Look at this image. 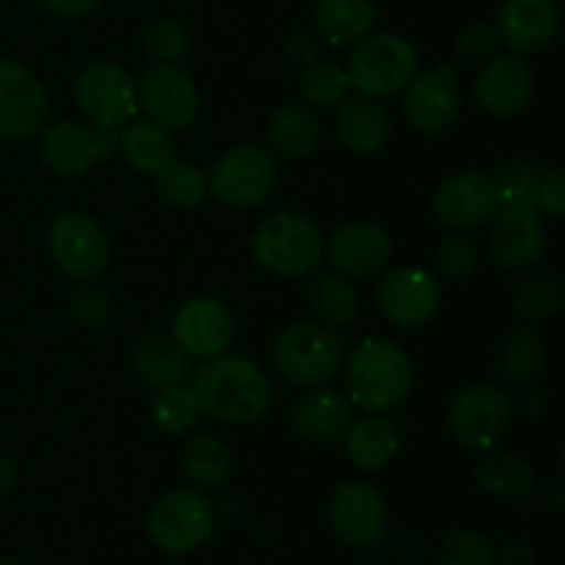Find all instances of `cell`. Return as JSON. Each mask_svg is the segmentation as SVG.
<instances>
[{
  "label": "cell",
  "mask_w": 565,
  "mask_h": 565,
  "mask_svg": "<svg viewBox=\"0 0 565 565\" xmlns=\"http://www.w3.org/2000/svg\"><path fill=\"white\" fill-rule=\"evenodd\" d=\"M191 390L202 414L237 428L259 423L274 397L268 375L259 364L226 351L204 359L202 367L193 373Z\"/></svg>",
  "instance_id": "obj_1"
},
{
  "label": "cell",
  "mask_w": 565,
  "mask_h": 565,
  "mask_svg": "<svg viewBox=\"0 0 565 565\" xmlns=\"http://www.w3.org/2000/svg\"><path fill=\"white\" fill-rule=\"evenodd\" d=\"M414 386V364L401 345L367 337L345 359V397L356 412L386 414L401 406Z\"/></svg>",
  "instance_id": "obj_2"
},
{
  "label": "cell",
  "mask_w": 565,
  "mask_h": 565,
  "mask_svg": "<svg viewBox=\"0 0 565 565\" xmlns=\"http://www.w3.org/2000/svg\"><path fill=\"white\" fill-rule=\"evenodd\" d=\"M252 254L268 274L281 279H307L323 259V237L307 215L281 210L254 230Z\"/></svg>",
  "instance_id": "obj_3"
},
{
  "label": "cell",
  "mask_w": 565,
  "mask_h": 565,
  "mask_svg": "<svg viewBox=\"0 0 565 565\" xmlns=\"http://www.w3.org/2000/svg\"><path fill=\"white\" fill-rule=\"evenodd\" d=\"M417 50L401 33H370L353 44L345 75L362 97L386 99L401 94L417 75Z\"/></svg>",
  "instance_id": "obj_4"
},
{
  "label": "cell",
  "mask_w": 565,
  "mask_h": 565,
  "mask_svg": "<svg viewBox=\"0 0 565 565\" xmlns=\"http://www.w3.org/2000/svg\"><path fill=\"white\" fill-rule=\"evenodd\" d=\"M270 356L276 370L290 384L323 386L340 373L345 351L337 329H329L318 320H298L279 331Z\"/></svg>",
  "instance_id": "obj_5"
},
{
  "label": "cell",
  "mask_w": 565,
  "mask_h": 565,
  "mask_svg": "<svg viewBox=\"0 0 565 565\" xmlns=\"http://www.w3.org/2000/svg\"><path fill=\"white\" fill-rule=\"evenodd\" d=\"M215 533V508L202 491L171 489L152 502L147 535L163 555L182 557L199 552Z\"/></svg>",
  "instance_id": "obj_6"
},
{
  "label": "cell",
  "mask_w": 565,
  "mask_h": 565,
  "mask_svg": "<svg viewBox=\"0 0 565 565\" xmlns=\"http://www.w3.org/2000/svg\"><path fill=\"white\" fill-rule=\"evenodd\" d=\"M511 417L508 392L491 381H478L452 397L447 430L461 450L486 452L505 436Z\"/></svg>",
  "instance_id": "obj_7"
},
{
  "label": "cell",
  "mask_w": 565,
  "mask_h": 565,
  "mask_svg": "<svg viewBox=\"0 0 565 565\" xmlns=\"http://www.w3.org/2000/svg\"><path fill=\"white\" fill-rule=\"evenodd\" d=\"M72 94L88 125L121 127L138 114V86L125 66L114 61H92L72 81Z\"/></svg>",
  "instance_id": "obj_8"
},
{
  "label": "cell",
  "mask_w": 565,
  "mask_h": 565,
  "mask_svg": "<svg viewBox=\"0 0 565 565\" xmlns=\"http://www.w3.org/2000/svg\"><path fill=\"white\" fill-rule=\"evenodd\" d=\"M279 171L276 158L257 143H241L221 154L207 174V188L213 199L226 207L248 210L263 204L274 193Z\"/></svg>",
  "instance_id": "obj_9"
},
{
  "label": "cell",
  "mask_w": 565,
  "mask_h": 565,
  "mask_svg": "<svg viewBox=\"0 0 565 565\" xmlns=\"http://www.w3.org/2000/svg\"><path fill=\"white\" fill-rule=\"evenodd\" d=\"M329 530L342 546L367 552L390 533V508L370 483H342L329 505Z\"/></svg>",
  "instance_id": "obj_10"
},
{
  "label": "cell",
  "mask_w": 565,
  "mask_h": 565,
  "mask_svg": "<svg viewBox=\"0 0 565 565\" xmlns=\"http://www.w3.org/2000/svg\"><path fill=\"white\" fill-rule=\"evenodd\" d=\"M121 130L114 127L81 125V121L61 119L44 130L42 158L58 177L75 180L88 174L99 160H108L119 152Z\"/></svg>",
  "instance_id": "obj_11"
},
{
  "label": "cell",
  "mask_w": 565,
  "mask_h": 565,
  "mask_svg": "<svg viewBox=\"0 0 565 565\" xmlns=\"http://www.w3.org/2000/svg\"><path fill=\"white\" fill-rule=\"evenodd\" d=\"M138 86V108L149 121L166 127L169 132L188 130L199 119L202 94L196 81L180 64H154L143 72Z\"/></svg>",
  "instance_id": "obj_12"
},
{
  "label": "cell",
  "mask_w": 565,
  "mask_h": 565,
  "mask_svg": "<svg viewBox=\"0 0 565 565\" xmlns=\"http://www.w3.org/2000/svg\"><path fill=\"white\" fill-rule=\"evenodd\" d=\"M375 301L381 315L397 329H423L439 315L445 290L430 270L401 265L381 279Z\"/></svg>",
  "instance_id": "obj_13"
},
{
  "label": "cell",
  "mask_w": 565,
  "mask_h": 565,
  "mask_svg": "<svg viewBox=\"0 0 565 565\" xmlns=\"http://www.w3.org/2000/svg\"><path fill=\"white\" fill-rule=\"evenodd\" d=\"M403 92V116L423 136H441L461 116V86L452 64L419 72Z\"/></svg>",
  "instance_id": "obj_14"
},
{
  "label": "cell",
  "mask_w": 565,
  "mask_h": 565,
  "mask_svg": "<svg viewBox=\"0 0 565 565\" xmlns=\"http://www.w3.org/2000/svg\"><path fill=\"white\" fill-rule=\"evenodd\" d=\"M47 243L55 265L75 281L97 279L110 263V241L92 215H58L50 224Z\"/></svg>",
  "instance_id": "obj_15"
},
{
  "label": "cell",
  "mask_w": 565,
  "mask_h": 565,
  "mask_svg": "<svg viewBox=\"0 0 565 565\" xmlns=\"http://www.w3.org/2000/svg\"><path fill=\"white\" fill-rule=\"evenodd\" d=\"M500 210V188L491 171H461L436 188L434 215L450 232H469L489 224Z\"/></svg>",
  "instance_id": "obj_16"
},
{
  "label": "cell",
  "mask_w": 565,
  "mask_h": 565,
  "mask_svg": "<svg viewBox=\"0 0 565 565\" xmlns=\"http://www.w3.org/2000/svg\"><path fill=\"white\" fill-rule=\"evenodd\" d=\"M47 108V92L36 72L14 58H0V138H31L42 130Z\"/></svg>",
  "instance_id": "obj_17"
},
{
  "label": "cell",
  "mask_w": 565,
  "mask_h": 565,
  "mask_svg": "<svg viewBox=\"0 0 565 565\" xmlns=\"http://www.w3.org/2000/svg\"><path fill=\"white\" fill-rule=\"evenodd\" d=\"M171 337L191 359L218 356L235 342V315L218 298H191L177 309Z\"/></svg>",
  "instance_id": "obj_18"
},
{
  "label": "cell",
  "mask_w": 565,
  "mask_h": 565,
  "mask_svg": "<svg viewBox=\"0 0 565 565\" xmlns=\"http://www.w3.org/2000/svg\"><path fill=\"white\" fill-rule=\"evenodd\" d=\"M326 259L345 279L379 276L392 259L390 232L373 221H348L326 243Z\"/></svg>",
  "instance_id": "obj_19"
},
{
  "label": "cell",
  "mask_w": 565,
  "mask_h": 565,
  "mask_svg": "<svg viewBox=\"0 0 565 565\" xmlns=\"http://www.w3.org/2000/svg\"><path fill=\"white\" fill-rule=\"evenodd\" d=\"M533 97V72L519 55L494 53L475 75V99L486 114L513 119Z\"/></svg>",
  "instance_id": "obj_20"
},
{
  "label": "cell",
  "mask_w": 565,
  "mask_h": 565,
  "mask_svg": "<svg viewBox=\"0 0 565 565\" xmlns=\"http://www.w3.org/2000/svg\"><path fill=\"white\" fill-rule=\"evenodd\" d=\"M494 28L513 55H539L561 33V11L555 0H502Z\"/></svg>",
  "instance_id": "obj_21"
},
{
  "label": "cell",
  "mask_w": 565,
  "mask_h": 565,
  "mask_svg": "<svg viewBox=\"0 0 565 565\" xmlns=\"http://www.w3.org/2000/svg\"><path fill=\"white\" fill-rule=\"evenodd\" d=\"M290 428L312 445H340L356 419V408L342 392L329 386H309L290 406Z\"/></svg>",
  "instance_id": "obj_22"
},
{
  "label": "cell",
  "mask_w": 565,
  "mask_h": 565,
  "mask_svg": "<svg viewBox=\"0 0 565 565\" xmlns=\"http://www.w3.org/2000/svg\"><path fill=\"white\" fill-rule=\"evenodd\" d=\"M489 246L500 265L511 270H527L546 254V230L539 213L524 210H497L489 221Z\"/></svg>",
  "instance_id": "obj_23"
},
{
  "label": "cell",
  "mask_w": 565,
  "mask_h": 565,
  "mask_svg": "<svg viewBox=\"0 0 565 565\" xmlns=\"http://www.w3.org/2000/svg\"><path fill=\"white\" fill-rule=\"evenodd\" d=\"M337 138L353 154H375L390 141L392 121L384 105L370 97H345L337 105Z\"/></svg>",
  "instance_id": "obj_24"
},
{
  "label": "cell",
  "mask_w": 565,
  "mask_h": 565,
  "mask_svg": "<svg viewBox=\"0 0 565 565\" xmlns=\"http://www.w3.org/2000/svg\"><path fill=\"white\" fill-rule=\"evenodd\" d=\"M401 441L403 436L395 419L384 417V414H367L362 419H353L342 445H345L348 461L359 472H381L397 458Z\"/></svg>",
  "instance_id": "obj_25"
},
{
  "label": "cell",
  "mask_w": 565,
  "mask_h": 565,
  "mask_svg": "<svg viewBox=\"0 0 565 565\" xmlns=\"http://www.w3.org/2000/svg\"><path fill=\"white\" fill-rule=\"evenodd\" d=\"M475 483L494 500L527 502L535 494L539 478H535L533 463L524 461L522 456L491 447V450L480 452L478 463H475Z\"/></svg>",
  "instance_id": "obj_26"
},
{
  "label": "cell",
  "mask_w": 565,
  "mask_h": 565,
  "mask_svg": "<svg viewBox=\"0 0 565 565\" xmlns=\"http://www.w3.org/2000/svg\"><path fill=\"white\" fill-rule=\"evenodd\" d=\"M323 138L318 110L307 103H285L268 121L270 154L281 160H307Z\"/></svg>",
  "instance_id": "obj_27"
},
{
  "label": "cell",
  "mask_w": 565,
  "mask_h": 565,
  "mask_svg": "<svg viewBox=\"0 0 565 565\" xmlns=\"http://www.w3.org/2000/svg\"><path fill=\"white\" fill-rule=\"evenodd\" d=\"M546 362L544 337L530 326H513L494 348V373L508 386H527L541 375Z\"/></svg>",
  "instance_id": "obj_28"
},
{
  "label": "cell",
  "mask_w": 565,
  "mask_h": 565,
  "mask_svg": "<svg viewBox=\"0 0 565 565\" xmlns=\"http://www.w3.org/2000/svg\"><path fill=\"white\" fill-rule=\"evenodd\" d=\"M132 370L143 384L158 392L166 386L185 384L191 356L177 345L174 337L147 334L132 348Z\"/></svg>",
  "instance_id": "obj_29"
},
{
  "label": "cell",
  "mask_w": 565,
  "mask_h": 565,
  "mask_svg": "<svg viewBox=\"0 0 565 565\" xmlns=\"http://www.w3.org/2000/svg\"><path fill=\"white\" fill-rule=\"evenodd\" d=\"M315 33L334 47L362 42L375 28L373 0H318L312 11Z\"/></svg>",
  "instance_id": "obj_30"
},
{
  "label": "cell",
  "mask_w": 565,
  "mask_h": 565,
  "mask_svg": "<svg viewBox=\"0 0 565 565\" xmlns=\"http://www.w3.org/2000/svg\"><path fill=\"white\" fill-rule=\"evenodd\" d=\"M307 309L315 320L329 329H345L359 315V292L337 270H323V274H309L307 290H303Z\"/></svg>",
  "instance_id": "obj_31"
},
{
  "label": "cell",
  "mask_w": 565,
  "mask_h": 565,
  "mask_svg": "<svg viewBox=\"0 0 565 565\" xmlns=\"http://www.w3.org/2000/svg\"><path fill=\"white\" fill-rule=\"evenodd\" d=\"M119 152L125 154L127 163L143 177H158L160 171L177 163V141L166 127L154 121H130L121 127Z\"/></svg>",
  "instance_id": "obj_32"
},
{
  "label": "cell",
  "mask_w": 565,
  "mask_h": 565,
  "mask_svg": "<svg viewBox=\"0 0 565 565\" xmlns=\"http://www.w3.org/2000/svg\"><path fill=\"white\" fill-rule=\"evenodd\" d=\"M182 472L196 489H221L232 478L235 456L221 439L210 434L191 436L182 447Z\"/></svg>",
  "instance_id": "obj_33"
},
{
  "label": "cell",
  "mask_w": 565,
  "mask_h": 565,
  "mask_svg": "<svg viewBox=\"0 0 565 565\" xmlns=\"http://www.w3.org/2000/svg\"><path fill=\"white\" fill-rule=\"evenodd\" d=\"M565 301V290L555 276L533 274L516 281L511 290V309L527 323H546L557 318Z\"/></svg>",
  "instance_id": "obj_34"
},
{
  "label": "cell",
  "mask_w": 565,
  "mask_h": 565,
  "mask_svg": "<svg viewBox=\"0 0 565 565\" xmlns=\"http://www.w3.org/2000/svg\"><path fill=\"white\" fill-rule=\"evenodd\" d=\"M541 169L530 160L505 158L494 163L491 177L500 188V210H524V213H539L535 207V185H539Z\"/></svg>",
  "instance_id": "obj_35"
},
{
  "label": "cell",
  "mask_w": 565,
  "mask_h": 565,
  "mask_svg": "<svg viewBox=\"0 0 565 565\" xmlns=\"http://www.w3.org/2000/svg\"><path fill=\"white\" fill-rule=\"evenodd\" d=\"M154 191H158L160 202H166L169 207L191 210L210 196L207 174L199 166L177 160V163H171L169 169L154 177Z\"/></svg>",
  "instance_id": "obj_36"
},
{
  "label": "cell",
  "mask_w": 565,
  "mask_h": 565,
  "mask_svg": "<svg viewBox=\"0 0 565 565\" xmlns=\"http://www.w3.org/2000/svg\"><path fill=\"white\" fill-rule=\"evenodd\" d=\"M149 412H152L154 428L163 430V434H185L202 417L196 395L188 384L166 386V390L154 392Z\"/></svg>",
  "instance_id": "obj_37"
},
{
  "label": "cell",
  "mask_w": 565,
  "mask_h": 565,
  "mask_svg": "<svg viewBox=\"0 0 565 565\" xmlns=\"http://www.w3.org/2000/svg\"><path fill=\"white\" fill-rule=\"evenodd\" d=\"M430 565H497L494 544L478 530H447L434 544Z\"/></svg>",
  "instance_id": "obj_38"
},
{
  "label": "cell",
  "mask_w": 565,
  "mask_h": 565,
  "mask_svg": "<svg viewBox=\"0 0 565 565\" xmlns=\"http://www.w3.org/2000/svg\"><path fill=\"white\" fill-rule=\"evenodd\" d=\"M348 75L342 66L331 64V61H315L307 70L301 72V81H298V92L301 99L309 108H337L342 99L348 97Z\"/></svg>",
  "instance_id": "obj_39"
},
{
  "label": "cell",
  "mask_w": 565,
  "mask_h": 565,
  "mask_svg": "<svg viewBox=\"0 0 565 565\" xmlns=\"http://www.w3.org/2000/svg\"><path fill=\"white\" fill-rule=\"evenodd\" d=\"M434 265L441 279L452 285H463L472 279L480 268V248L467 232H447L434 252Z\"/></svg>",
  "instance_id": "obj_40"
},
{
  "label": "cell",
  "mask_w": 565,
  "mask_h": 565,
  "mask_svg": "<svg viewBox=\"0 0 565 565\" xmlns=\"http://www.w3.org/2000/svg\"><path fill=\"white\" fill-rule=\"evenodd\" d=\"M143 47L154 64H180L191 53V33L174 17H158L143 33Z\"/></svg>",
  "instance_id": "obj_41"
},
{
  "label": "cell",
  "mask_w": 565,
  "mask_h": 565,
  "mask_svg": "<svg viewBox=\"0 0 565 565\" xmlns=\"http://www.w3.org/2000/svg\"><path fill=\"white\" fill-rule=\"evenodd\" d=\"M70 312L77 326L88 331H99L110 320V298L108 292L94 285H81L70 298Z\"/></svg>",
  "instance_id": "obj_42"
},
{
  "label": "cell",
  "mask_w": 565,
  "mask_h": 565,
  "mask_svg": "<svg viewBox=\"0 0 565 565\" xmlns=\"http://www.w3.org/2000/svg\"><path fill=\"white\" fill-rule=\"evenodd\" d=\"M500 47V36H497V28L486 20H472L461 28V33L456 36V50L461 53V58L472 61V64H483Z\"/></svg>",
  "instance_id": "obj_43"
},
{
  "label": "cell",
  "mask_w": 565,
  "mask_h": 565,
  "mask_svg": "<svg viewBox=\"0 0 565 565\" xmlns=\"http://www.w3.org/2000/svg\"><path fill=\"white\" fill-rule=\"evenodd\" d=\"M535 207L550 218H563L565 215V171L563 166L541 171L539 185H535Z\"/></svg>",
  "instance_id": "obj_44"
},
{
  "label": "cell",
  "mask_w": 565,
  "mask_h": 565,
  "mask_svg": "<svg viewBox=\"0 0 565 565\" xmlns=\"http://www.w3.org/2000/svg\"><path fill=\"white\" fill-rule=\"evenodd\" d=\"M552 412H555V397L541 386H527L519 392L516 401H511V414L522 417L524 423H544L552 417Z\"/></svg>",
  "instance_id": "obj_45"
},
{
  "label": "cell",
  "mask_w": 565,
  "mask_h": 565,
  "mask_svg": "<svg viewBox=\"0 0 565 565\" xmlns=\"http://www.w3.org/2000/svg\"><path fill=\"white\" fill-rule=\"evenodd\" d=\"M281 55L290 66L298 70H307L309 64H315L320 55V36L312 31H292L287 33L285 42H281Z\"/></svg>",
  "instance_id": "obj_46"
},
{
  "label": "cell",
  "mask_w": 565,
  "mask_h": 565,
  "mask_svg": "<svg viewBox=\"0 0 565 565\" xmlns=\"http://www.w3.org/2000/svg\"><path fill=\"white\" fill-rule=\"evenodd\" d=\"M494 563L500 565H533L535 563V544L527 535H502L494 546Z\"/></svg>",
  "instance_id": "obj_47"
},
{
  "label": "cell",
  "mask_w": 565,
  "mask_h": 565,
  "mask_svg": "<svg viewBox=\"0 0 565 565\" xmlns=\"http://www.w3.org/2000/svg\"><path fill=\"white\" fill-rule=\"evenodd\" d=\"M44 11L58 20H81V17L92 14L99 6V0H39Z\"/></svg>",
  "instance_id": "obj_48"
},
{
  "label": "cell",
  "mask_w": 565,
  "mask_h": 565,
  "mask_svg": "<svg viewBox=\"0 0 565 565\" xmlns=\"http://www.w3.org/2000/svg\"><path fill=\"white\" fill-rule=\"evenodd\" d=\"M541 502H544V508L552 513V516H563V511H565V486H563V478H550V480H546L544 489H541Z\"/></svg>",
  "instance_id": "obj_49"
},
{
  "label": "cell",
  "mask_w": 565,
  "mask_h": 565,
  "mask_svg": "<svg viewBox=\"0 0 565 565\" xmlns=\"http://www.w3.org/2000/svg\"><path fill=\"white\" fill-rule=\"evenodd\" d=\"M17 461L11 458V452L0 450V494L11 491L17 486Z\"/></svg>",
  "instance_id": "obj_50"
},
{
  "label": "cell",
  "mask_w": 565,
  "mask_h": 565,
  "mask_svg": "<svg viewBox=\"0 0 565 565\" xmlns=\"http://www.w3.org/2000/svg\"><path fill=\"white\" fill-rule=\"evenodd\" d=\"M359 565H395L390 561V557H367V561H362Z\"/></svg>",
  "instance_id": "obj_51"
},
{
  "label": "cell",
  "mask_w": 565,
  "mask_h": 565,
  "mask_svg": "<svg viewBox=\"0 0 565 565\" xmlns=\"http://www.w3.org/2000/svg\"><path fill=\"white\" fill-rule=\"evenodd\" d=\"M0 565H22L14 555H0Z\"/></svg>",
  "instance_id": "obj_52"
}]
</instances>
